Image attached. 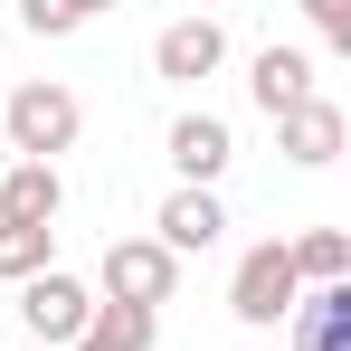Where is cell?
I'll use <instances>...</instances> for the list:
<instances>
[{"label":"cell","instance_id":"cell-1","mask_svg":"<svg viewBox=\"0 0 351 351\" xmlns=\"http://www.w3.org/2000/svg\"><path fill=\"white\" fill-rule=\"evenodd\" d=\"M0 133H10L19 162H48L58 171V152H76V133H86V105H76V86H58V76H19L10 105H0Z\"/></svg>","mask_w":351,"mask_h":351},{"label":"cell","instance_id":"cell-2","mask_svg":"<svg viewBox=\"0 0 351 351\" xmlns=\"http://www.w3.org/2000/svg\"><path fill=\"white\" fill-rule=\"evenodd\" d=\"M294 304H304V285H294V256H285V237H256L247 256H237V276H228V313L237 323H285Z\"/></svg>","mask_w":351,"mask_h":351},{"label":"cell","instance_id":"cell-3","mask_svg":"<svg viewBox=\"0 0 351 351\" xmlns=\"http://www.w3.org/2000/svg\"><path fill=\"white\" fill-rule=\"evenodd\" d=\"M95 294H105V304H133V313H162L180 294V256H162L152 237H114L105 266H95Z\"/></svg>","mask_w":351,"mask_h":351},{"label":"cell","instance_id":"cell-4","mask_svg":"<svg viewBox=\"0 0 351 351\" xmlns=\"http://www.w3.org/2000/svg\"><path fill=\"white\" fill-rule=\"evenodd\" d=\"M162 152H171V171H180L171 190H219V180H228V162H237V133H228V114L190 105V114H171Z\"/></svg>","mask_w":351,"mask_h":351},{"label":"cell","instance_id":"cell-5","mask_svg":"<svg viewBox=\"0 0 351 351\" xmlns=\"http://www.w3.org/2000/svg\"><path fill=\"white\" fill-rule=\"evenodd\" d=\"M323 86H313V48H294V38H266L256 58H247V105L266 123H285L294 105H313Z\"/></svg>","mask_w":351,"mask_h":351},{"label":"cell","instance_id":"cell-6","mask_svg":"<svg viewBox=\"0 0 351 351\" xmlns=\"http://www.w3.org/2000/svg\"><path fill=\"white\" fill-rule=\"evenodd\" d=\"M86 313H95V285H76L66 266H48V276H29V285H19V323H29L38 342H58V351H76Z\"/></svg>","mask_w":351,"mask_h":351},{"label":"cell","instance_id":"cell-7","mask_svg":"<svg viewBox=\"0 0 351 351\" xmlns=\"http://www.w3.org/2000/svg\"><path fill=\"white\" fill-rule=\"evenodd\" d=\"M228 237V199L219 190H171L162 209H152V247L162 256H209Z\"/></svg>","mask_w":351,"mask_h":351},{"label":"cell","instance_id":"cell-8","mask_svg":"<svg viewBox=\"0 0 351 351\" xmlns=\"http://www.w3.org/2000/svg\"><path fill=\"white\" fill-rule=\"evenodd\" d=\"M228 66V29L199 10V19H171L162 38H152V76H171V86H199V76H219Z\"/></svg>","mask_w":351,"mask_h":351},{"label":"cell","instance_id":"cell-9","mask_svg":"<svg viewBox=\"0 0 351 351\" xmlns=\"http://www.w3.org/2000/svg\"><path fill=\"white\" fill-rule=\"evenodd\" d=\"M351 143V114L332 105V95H313V105H294L285 123H276V152H285L294 171H323V162H342Z\"/></svg>","mask_w":351,"mask_h":351},{"label":"cell","instance_id":"cell-10","mask_svg":"<svg viewBox=\"0 0 351 351\" xmlns=\"http://www.w3.org/2000/svg\"><path fill=\"white\" fill-rule=\"evenodd\" d=\"M58 209H66V171H48V162L0 171V228H58Z\"/></svg>","mask_w":351,"mask_h":351},{"label":"cell","instance_id":"cell-11","mask_svg":"<svg viewBox=\"0 0 351 351\" xmlns=\"http://www.w3.org/2000/svg\"><path fill=\"white\" fill-rule=\"evenodd\" d=\"M285 323H294V351H351V285H313Z\"/></svg>","mask_w":351,"mask_h":351},{"label":"cell","instance_id":"cell-12","mask_svg":"<svg viewBox=\"0 0 351 351\" xmlns=\"http://www.w3.org/2000/svg\"><path fill=\"white\" fill-rule=\"evenodd\" d=\"M152 342H162V313H133V304H105V294L76 332V351H152Z\"/></svg>","mask_w":351,"mask_h":351},{"label":"cell","instance_id":"cell-13","mask_svg":"<svg viewBox=\"0 0 351 351\" xmlns=\"http://www.w3.org/2000/svg\"><path fill=\"white\" fill-rule=\"evenodd\" d=\"M285 256H294V285H304V294H313V285H351V237H342V228L285 237Z\"/></svg>","mask_w":351,"mask_h":351},{"label":"cell","instance_id":"cell-14","mask_svg":"<svg viewBox=\"0 0 351 351\" xmlns=\"http://www.w3.org/2000/svg\"><path fill=\"white\" fill-rule=\"evenodd\" d=\"M58 266V228H0V285H29Z\"/></svg>","mask_w":351,"mask_h":351},{"label":"cell","instance_id":"cell-15","mask_svg":"<svg viewBox=\"0 0 351 351\" xmlns=\"http://www.w3.org/2000/svg\"><path fill=\"white\" fill-rule=\"evenodd\" d=\"M19 29H29V38H76V29H86V10H48V0H29V10H19Z\"/></svg>","mask_w":351,"mask_h":351},{"label":"cell","instance_id":"cell-16","mask_svg":"<svg viewBox=\"0 0 351 351\" xmlns=\"http://www.w3.org/2000/svg\"><path fill=\"white\" fill-rule=\"evenodd\" d=\"M313 29H323V48H351V10H332V0L313 10Z\"/></svg>","mask_w":351,"mask_h":351}]
</instances>
